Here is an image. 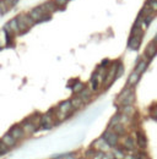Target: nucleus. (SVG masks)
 I'll return each mask as SVG.
<instances>
[{
    "instance_id": "9d476101",
    "label": "nucleus",
    "mask_w": 157,
    "mask_h": 159,
    "mask_svg": "<svg viewBox=\"0 0 157 159\" xmlns=\"http://www.w3.org/2000/svg\"><path fill=\"white\" fill-rule=\"evenodd\" d=\"M58 110H60V111H64V113H68V114H70V111L73 110L71 102H70V100H65V102L60 103V104L58 105Z\"/></svg>"
},
{
    "instance_id": "f8f14e48",
    "label": "nucleus",
    "mask_w": 157,
    "mask_h": 159,
    "mask_svg": "<svg viewBox=\"0 0 157 159\" xmlns=\"http://www.w3.org/2000/svg\"><path fill=\"white\" fill-rule=\"evenodd\" d=\"M1 140H2V141L5 142V145H7L10 148H11V147H14V146L16 145V141H17V140L11 135V134H6V135H4Z\"/></svg>"
},
{
    "instance_id": "6ab92c4d",
    "label": "nucleus",
    "mask_w": 157,
    "mask_h": 159,
    "mask_svg": "<svg viewBox=\"0 0 157 159\" xmlns=\"http://www.w3.org/2000/svg\"><path fill=\"white\" fill-rule=\"evenodd\" d=\"M17 18L22 20V21H23V22H25V23H26V25H27L28 27H32V26L34 25V21H33L32 18H31V16H29V15H25V14H21V15H20V16H18Z\"/></svg>"
},
{
    "instance_id": "20e7f679",
    "label": "nucleus",
    "mask_w": 157,
    "mask_h": 159,
    "mask_svg": "<svg viewBox=\"0 0 157 159\" xmlns=\"http://www.w3.org/2000/svg\"><path fill=\"white\" fill-rule=\"evenodd\" d=\"M22 129L26 134H33L37 130V125L34 124V121L32 120V118H28L26 120H23L22 122Z\"/></svg>"
},
{
    "instance_id": "f257e3e1",
    "label": "nucleus",
    "mask_w": 157,
    "mask_h": 159,
    "mask_svg": "<svg viewBox=\"0 0 157 159\" xmlns=\"http://www.w3.org/2000/svg\"><path fill=\"white\" fill-rule=\"evenodd\" d=\"M103 138L111 145V147L117 146L118 142H119V136H118V134L114 132V131H112V130H109V129L103 132Z\"/></svg>"
},
{
    "instance_id": "393cba45",
    "label": "nucleus",
    "mask_w": 157,
    "mask_h": 159,
    "mask_svg": "<svg viewBox=\"0 0 157 159\" xmlns=\"http://www.w3.org/2000/svg\"><path fill=\"white\" fill-rule=\"evenodd\" d=\"M135 113V108L133 107V104L131 105H124V108H123V114H125V115H128V116H133V114Z\"/></svg>"
},
{
    "instance_id": "2f4dec72",
    "label": "nucleus",
    "mask_w": 157,
    "mask_h": 159,
    "mask_svg": "<svg viewBox=\"0 0 157 159\" xmlns=\"http://www.w3.org/2000/svg\"><path fill=\"white\" fill-rule=\"evenodd\" d=\"M0 9H1L2 14H5L10 7H9V5L6 4V1H5V0H2V1H0Z\"/></svg>"
},
{
    "instance_id": "f3484780",
    "label": "nucleus",
    "mask_w": 157,
    "mask_h": 159,
    "mask_svg": "<svg viewBox=\"0 0 157 159\" xmlns=\"http://www.w3.org/2000/svg\"><path fill=\"white\" fill-rule=\"evenodd\" d=\"M140 80V74H138L136 71L131 72V75L129 76V80H128V86H135Z\"/></svg>"
},
{
    "instance_id": "ddd939ff",
    "label": "nucleus",
    "mask_w": 157,
    "mask_h": 159,
    "mask_svg": "<svg viewBox=\"0 0 157 159\" xmlns=\"http://www.w3.org/2000/svg\"><path fill=\"white\" fill-rule=\"evenodd\" d=\"M138 146H139V148H146V146H147V140H146V136L144 135V132H141V131H139L138 132Z\"/></svg>"
},
{
    "instance_id": "a878e982",
    "label": "nucleus",
    "mask_w": 157,
    "mask_h": 159,
    "mask_svg": "<svg viewBox=\"0 0 157 159\" xmlns=\"http://www.w3.org/2000/svg\"><path fill=\"white\" fill-rule=\"evenodd\" d=\"M113 131L117 132L118 135H124V134H125V126H124V124L120 122V124L113 126Z\"/></svg>"
},
{
    "instance_id": "dca6fc26",
    "label": "nucleus",
    "mask_w": 157,
    "mask_h": 159,
    "mask_svg": "<svg viewBox=\"0 0 157 159\" xmlns=\"http://www.w3.org/2000/svg\"><path fill=\"white\" fill-rule=\"evenodd\" d=\"M147 63H149V60L145 58L144 60H141V61H139V64L136 65V69H135V71L138 72V74H143L145 70H146V66H147Z\"/></svg>"
},
{
    "instance_id": "f704fd0d",
    "label": "nucleus",
    "mask_w": 157,
    "mask_h": 159,
    "mask_svg": "<svg viewBox=\"0 0 157 159\" xmlns=\"http://www.w3.org/2000/svg\"><path fill=\"white\" fill-rule=\"evenodd\" d=\"M150 6H151L152 11H157V0H152V1H150Z\"/></svg>"
},
{
    "instance_id": "39448f33",
    "label": "nucleus",
    "mask_w": 157,
    "mask_h": 159,
    "mask_svg": "<svg viewBox=\"0 0 157 159\" xmlns=\"http://www.w3.org/2000/svg\"><path fill=\"white\" fill-rule=\"evenodd\" d=\"M5 29L7 33H14V34H18L21 33L20 31V27H18V22H17V18H12L6 26H5Z\"/></svg>"
},
{
    "instance_id": "412c9836",
    "label": "nucleus",
    "mask_w": 157,
    "mask_h": 159,
    "mask_svg": "<svg viewBox=\"0 0 157 159\" xmlns=\"http://www.w3.org/2000/svg\"><path fill=\"white\" fill-rule=\"evenodd\" d=\"M131 92H133V91H131L130 86L125 87V88H124V89H123V91L120 92V94H119V97H118V100H119V102L124 100V99H125V98H127V97H128V95H129V94H130Z\"/></svg>"
},
{
    "instance_id": "a19ab883",
    "label": "nucleus",
    "mask_w": 157,
    "mask_h": 159,
    "mask_svg": "<svg viewBox=\"0 0 157 159\" xmlns=\"http://www.w3.org/2000/svg\"><path fill=\"white\" fill-rule=\"evenodd\" d=\"M155 42L157 43V34H156V37H155Z\"/></svg>"
},
{
    "instance_id": "37998d69",
    "label": "nucleus",
    "mask_w": 157,
    "mask_h": 159,
    "mask_svg": "<svg viewBox=\"0 0 157 159\" xmlns=\"http://www.w3.org/2000/svg\"><path fill=\"white\" fill-rule=\"evenodd\" d=\"M113 159H116V158H113Z\"/></svg>"
},
{
    "instance_id": "7ed1b4c3",
    "label": "nucleus",
    "mask_w": 157,
    "mask_h": 159,
    "mask_svg": "<svg viewBox=\"0 0 157 159\" xmlns=\"http://www.w3.org/2000/svg\"><path fill=\"white\" fill-rule=\"evenodd\" d=\"M92 147L96 148V149H98V151H102V152H107V151L111 149V145H109L103 137L96 140V141L92 143Z\"/></svg>"
},
{
    "instance_id": "5701e85b",
    "label": "nucleus",
    "mask_w": 157,
    "mask_h": 159,
    "mask_svg": "<svg viewBox=\"0 0 157 159\" xmlns=\"http://www.w3.org/2000/svg\"><path fill=\"white\" fill-rule=\"evenodd\" d=\"M134 100H135V94L131 92L124 100H122L120 103H122V105H131L133 103H134Z\"/></svg>"
},
{
    "instance_id": "1a4fd4ad",
    "label": "nucleus",
    "mask_w": 157,
    "mask_h": 159,
    "mask_svg": "<svg viewBox=\"0 0 157 159\" xmlns=\"http://www.w3.org/2000/svg\"><path fill=\"white\" fill-rule=\"evenodd\" d=\"M79 97L86 103V102H88V100H91V98H92V89L91 88H84L80 93H79Z\"/></svg>"
},
{
    "instance_id": "e433bc0d",
    "label": "nucleus",
    "mask_w": 157,
    "mask_h": 159,
    "mask_svg": "<svg viewBox=\"0 0 157 159\" xmlns=\"http://www.w3.org/2000/svg\"><path fill=\"white\" fill-rule=\"evenodd\" d=\"M152 118H154L155 120H157V108H155V109L152 110Z\"/></svg>"
},
{
    "instance_id": "6e6552de",
    "label": "nucleus",
    "mask_w": 157,
    "mask_h": 159,
    "mask_svg": "<svg viewBox=\"0 0 157 159\" xmlns=\"http://www.w3.org/2000/svg\"><path fill=\"white\" fill-rule=\"evenodd\" d=\"M42 6H43V9L45 10V12L49 14V15H50L52 12H55L57 9H58V5H57L55 1H47V2L42 4Z\"/></svg>"
},
{
    "instance_id": "ea45409f",
    "label": "nucleus",
    "mask_w": 157,
    "mask_h": 159,
    "mask_svg": "<svg viewBox=\"0 0 157 159\" xmlns=\"http://www.w3.org/2000/svg\"><path fill=\"white\" fill-rule=\"evenodd\" d=\"M11 1H12V4H14V5H15V4H16V2H17V1H18V0H11Z\"/></svg>"
},
{
    "instance_id": "b1692460",
    "label": "nucleus",
    "mask_w": 157,
    "mask_h": 159,
    "mask_svg": "<svg viewBox=\"0 0 157 159\" xmlns=\"http://www.w3.org/2000/svg\"><path fill=\"white\" fill-rule=\"evenodd\" d=\"M120 119H122V115L120 114H116L112 119H111V121H109V129H112L113 126H116V125H118V124H120Z\"/></svg>"
},
{
    "instance_id": "9b49d317",
    "label": "nucleus",
    "mask_w": 157,
    "mask_h": 159,
    "mask_svg": "<svg viewBox=\"0 0 157 159\" xmlns=\"http://www.w3.org/2000/svg\"><path fill=\"white\" fill-rule=\"evenodd\" d=\"M157 53V43L156 42H152L147 45L146 48V56L147 58H154Z\"/></svg>"
},
{
    "instance_id": "a211bd4d",
    "label": "nucleus",
    "mask_w": 157,
    "mask_h": 159,
    "mask_svg": "<svg viewBox=\"0 0 157 159\" xmlns=\"http://www.w3.org/2000/svg\"><path fill=\"white\" fill-rule=\"evenodd\" d=\"M124 147L128 151H133L135 148V141H134V138L133 137H125V140H124Z\"/></svg>"
},
{
    "instance_id": "c9c22d12",
    "label": "nucleus",
    "mask_w": 157,
    "mask_h": 159,
    "mask_svg": "<svg viewBox=\"0 0 157 159\" xmlns=\"http://www.w3.org/2000/svg\"><path fill=\"white\" fill-rule=\"evenodd\" d=\"M154 17H155V14H152V12H151V14H149V15H147V17H146V22H147V23H150V22L152 21V18H154Z\"/></svg>"
},
{
    "instance_id": "7c9ffc66",
    "label": "nucleus",
    "mask_w": 157,
    "mask_h": 159,
    "mask_svg": "<svg viewBox=\"0 0 157 159\" xmlns=\"http://www.w3.org/2000/svg\"><path fill=\"white\" fill-rule=\"evenodd\" d=\"M123 72H124V66L120 64V65H118V68H117V74H116V79H119L122 75H123Z\"/></svg>"
},
{
    "instance_id": "bb28decb",
    "label": "nucleus",
    "mask_w": 157,
    "mask_h": 159,
    "mask_svg": "<svg viewBox=\"0 0 157 159\" xmlns=\"http://www.w3.org/2000/svg\"><path fill=\"white\" fill-rule=\"evenodd\" d=\"M84 88H85V84H84L82 82H76V83L74 84V87H73V92L79 94Z\"/></svg>"
},
{
    "instance_id": "423d86ee",
    "label": "nucleus",
    "mask_w": 157,
    "mask_h": 159,
    "mask_svg": "<svg viewBox=\"0 0 157 159\" xmlns=\"http://www.w3.org/2000/svg\"><path fill=\"white\" fill-rule=\"evenodd\" d=\"M28 15L31 16V18H32L34 22H39V21H43V20H48V18H49L48 16H44V15H42L39 11H37L36 7L32 9V10L28 12Z\"/></svg>"
},
{
    "instance_id": "aec40b11",
    "label": "nucleus",
    "mask_w": 157,
    "mask_h": 159,
    "mask_svg": "<svg viewBox=\"0 0 157 159\" xmlns=\"http://www.w3.org/2000/svg\"><path fill=\"white\" fill-rule=\"evenodd\" d=\"M116 74H117V68L114 66L112 70H109V72H108V75H107V79H106V84H107V86H109V84L113 82V80L116 79Z\"/></svg>"
},
{
    "instance_id": "f03ea898",
    "label": "nucleus",
    "mask_w": 157,
    "mask_h": 159,
    "mask_svg": "<svg viewBox=\"0 0 157 159\" xmlns=\"http://www.w3.org/2000/svg\"><path fill=\"white\" fill-rule=\"evenodd\" d=\"M52 111H53V109L49 110L47 114L41 116V122L39 124H41V126H43V129H50L54 125V118L52 116Z\"/></svg>"
},
{
    "instance_id": "c85d7f7f",
    "label": "nucleus",
    "mask_w": 157,
    "mask_h": 159,
    "mask_svg": "<svg viewBox=\"0 0 157 159\" xmlns=\"http://www.w3.org/2000/svg\"><path fill=\"white\" fill-rule=\"evenodd\" d=\"M68 113H64V111H60V110H58L57 111V119L59 120V121H61V120H64V119H66L68 118Z\"/></svg>"
},
{
    "instance_id": "4be33fe9",
    "label": "nucleus",
    "mask_w": 157,
    "mask_h": 159,
    "mask_svg": "<svg viewBox=\"0 0 157 159\" xmlns=\"http://www.w3.org/2000/svg\"><path fill=\"white\" fill-rule=\"evenodd\" d=\"M7 44V32L5 29L0 31V48H4Z\"/></svg>"
},
{
    "instance_id": "72a5a7b5",
    "label": "nucleus",
    "mask_w": 157,
    "mask_h": 159,
    "mask_svg": "<svg viewBox=\"0 0 157 159\" xmlns=\"http://www.w3.org/2000/svg\"><path fill=\"white\" fill-rule=\"evenodd\" d=\"M55 2H57V5H58V6L64 7V6L68 4V0H55Z\"/></svg>"
},
{
    "instance_id": "0eeeda50",
    "label": "nucleus",
    "mask_w": 157,
    "mask_h": 159,
    "mask_svg": "<svg viewBox=\"0 0 157 159\" xmlns=\"http://www.w3.org/2000/svg\"><path fill=\"white\" fill-rule=\"evenodd\" d=\"M9 134H11L16 140H21V138L25 137V131H23V129H22L21 126H18V125L14 126V127L10 130Z\"/></svg>"
},
{
    "instance_id": "58836bf2",
    "label": "nucleus",
    "mask_w": 157,
    "mask_h": 159,
    "mask_svg": "<svg viewBox=\"0 0 157 159\" xmlns=\"http://www.w3.org/2000/svg\"><path fill=\"white\" fill-rule=\"evenodd\" d=\"M65 159H74V158H73V156H66Z\"/></svg>"
},
{
    "instance_id": "2eb2a0df",
    "label": "nucleus",
    "mask_w": 157,
    "mask_h": 159,
    "mask_svg": "<svg viewBox=\"0 0 157 159\" xmlns=\"http://www.w3.org/2000/svg\"><path fill=\"white\" fill-rule=\"evenodd\" d=\"M70 102H71L73 109H81V108L85 105V102H84L80 97H75V98H73Z\"/></svg>"
},
{
    "instance_id": "c756f323",
    "label": "nucleus",
    "mask_w": 157,
    "mask_h": 159,
    "mask_svg": "<svg viewBox=\"0 0 157 159\" xmlns=\"http://www.w3.org/2000/svg\"><path fill=\"white\" fill-rule=\"evenodd\" d=\"M114 158L124 159L125 158V154H124V152H122V151H119V149H114Z\"/></svg>"
},
{
    "instance_id": "cd10ccee",
    "label": "nucleus",
    "mask_w": 157,
    "mask_h": 159,
    "mask_svg": "<svg viewBox=\"0 0 157 159\" xmlns=\"http://www.w3.org/2000/svg\"><path fill=\"white\" fill-rule=\"evenodd\" d=\"M10 147L7 145H5V142L2 140H0V154H6L9 152Z\"/></svg>"
},
{
    "instance_id": "473e14b6",
    "label": "nucleus",
    "mask_w": 157,
    "mask_h": 159,
    "mask_svg": "<svg viewBox=\"0 0 157 159\" xmlns=\"http://www.w3.org/2000/svg\"><path fill=\"white\" fill-rule=\"evenodd\" d=\"M95 154H96V151L92 148V149H88L87 152H86V157L87 158H92V157H95Z\"/></svg>"
},
{
    "instance_id": "4c0bfd02",
    "label": "nucleus",
    "mask_w": 157,
    "mask_h": 159,
    "mask_svg": "<svg viewBox=\"0 0 157 159\" xmlns=\"http://www.w3.org/2000/svg\"><path fill=\"white\" fill-rule=\"evenodd\" d=\"M124 159H138V158H136V156H125Z\"/></svg>"
},
{
    "instance_id": "4468645a",
    "label": "nucleus",
    "mask_w": 157,
    "mask_h": 159,
    "mask_svg": "<svg viewBox=\"0 0 157 159\" xmlns=\"http://www.w3.org/2000/svg\"><path fill=\"white\" fill-rule=\"evenodd\" d=\"M141 37H131V39L129 41V48L133 49V50H136L139 49L140 47V43H141Z\"/></svg>"
},
{
    "instance_id": "79ce46f5",
    "label": "nucleus",
    "mask_w": 157,
    "mask_h": 159,
    "mask_svg": "<svg viewBox=\"0 0 157 159\" xmlns=\"http://www.w3.org/2000/svg\"><path fill=\"white\" fill-rule=\"evenodd\" d=\"M1 14H2V11H1V9H0V15H1Z\"/></svg>"
}]
</instances>
